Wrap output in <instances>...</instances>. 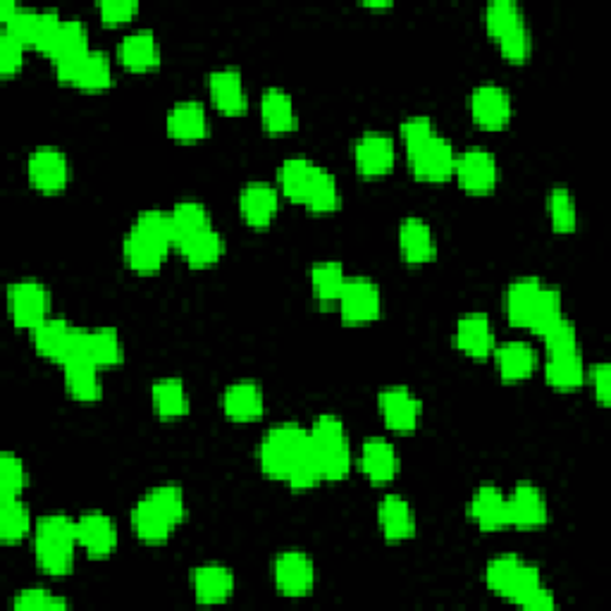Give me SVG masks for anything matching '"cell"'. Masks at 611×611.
<instances>
[{"label":"cell","instance_id":"obj_1","mask_svg":"<svg viewBox=\"0 0 611 611\" xmlns=\"http://www.w3.org/2000/svg\"><path fill=\"white\" fill-rule=\"evenodd\" d=\"M77 545V526L65 514H48L34 526L36 564L48 576L72 573Z\"/></svg>","mask_w":611,"mask_h":611},{"label":"cell","instance_id":"obj_2","mask_svg":"<svg viewBox=\"0 0 611 611\" xmlns=\"http://www.w3.org/2000/svg\"><path fill=\"white\" fill-rule=\"evenodd\" d=\"M310 435L298 423H280L270 428L258 444V464L268 478L286 480L294 466L308 452Z\"/></svg>","mask_w":611,"mask_h":611},{"label":"cell","instance_id":"obj_3","mask_svg":"<svg viewBox=\"0 0 611 611\" xmlns=\"http://www.w3.org/2000/svg\"><path fill=\"white\" fill-rule=\"evenodd\" d=\"M310 444L320 459L322 476L330 482L344 480L352 471V447H349V435L344 423L337 416H318L308 430Z\"/></svg>","mask_w":611,"mask_h":611},{"label":"cell","instance_id":"obj_4","mask_svg":"<svg viewBox=\"0 0 611 611\" xmlns=\"http://www.w3.org/2000/svg\"><path fill=\"white\" fill-rule=\"evenodd\" d=\"M485 583L494 595L521 607L530 592L540 588L542 576L538 566L526 564L516 554H504L492 559L488 569H485Z\"/></svg>","mask_w":611,"mask_h":611},{"label":"cell","instance_id":"obj_5","mask_svg":"<svg viewBox=\"0 0 611 611\" xmlns=\"http://www.w3.org/2000/svg\"><path fill=\"white\" fill-rule=\"evenodd\" d=\"M29 332L36 352H39L44 358L56 361L60 366L74 356H82L86 330L72 326V322L65 318L48 316Z\"/></svg>","mask_w":611,"mask_h":611},{"label":"cell","instance_id":"obj_6","mask_svg":"<svg viewBox=\"0 0 611 611\" xmlns=\"http://www.w3.org/2000/svg\"><path fill=\"white\" fill-rule=\"evenodd\" d=\"M8 310L17 328L34 330L51 316V292L39 280H20L8 286Z\"/></svg>","mask_w":611,"mask_h":611},{"label":"cell","instance_id":"obj_7","mask_svg":"<svg viewBox=\"0 0 611 611\" xmlns=\"http://www.w3.org/2000/svg\"><path fill=\"white\" fill-rule=\"evenodd\" d=\"M408 168L414 172V178L420 182H447L454 178L456 168V151L452 142L442 134H435L432 139L420 144L414 151H406Z\"/></svg>","mask_w":611,"mask_h":611},{"label":"cell","instance_id":"obj_8","mask_svg":"<svg viewBox=\"0 0 611 611\" xmlns=\"http://www.w3.org/2000/svg\"><path fill=\"white\" fill-rule=\"evenodd\" d=\"M89 29L80 17H70L62 22V29L58 34V41L51 51V65L56 77L62 84H74L77 77V70L82 65L84 56L89 53Z\"/></svg>","mask_w":611,"mask_h":611},{"label":"cell","instance_id":"obj_9","mask_svg":"<svg viewBox=\"0 0 611 611\" xmlns=\"http://www.w3.org/2000/svg\"><path fill=\"white\" fill-rule=\"evenodd\" d=\"M454 178L461 190L473 196L492 194L500 184V166L494 156L482 146H471L464 154L456 156Z\"/></svg>","mask_w":611,"mask_h":611},{"label":"cell","instance_id":"obj_10","mask_svg":"<svg viewBox=\"0 0 611 611\" xmlns=\"http://www.w3.org/2000/svg\"><path fill=\"white\" fill-rule=\"evenodd\" d=\"M337 306L346 326H368L382 316L380 286L370 278H349Z\"/></svg>","mask_w":611,"mask_h":611},{"label":"cell","instance_id":"obj_11","mask_svg":"<svg viewBox=\"0 0 611 611\" xmlns=\"http://www.w3.org/2000/svg\"><path fill=\"white\" fill-rule=\"evenodd\" d=\"M27 178L36 192L60 194L70 184V160L58 146L34 148L27 160Z\"/></svg>","mask_w":611,"mask_h":611},{"label":"cell","instance_id":"obj_12","mask_svg":"<svg viewBox=\"0 0 611 611\" xmlns=\"http://www.w3.org/2000/svg\"><path fill=\"white\" fill-rule=\"evenodd\" d=\"M471 115L478 127L488 132L506 130L511 115H514V106H511V96L500 84H480L471 94Z\"/></svg>","mask_w":611,"mask_h":611},{"label":"cell","instance_id":"obj_13","mask_svg":"<svg viewBox=\"0 0 611 611\" xmlns=\"http://www.w3.org/2000/svg\"><path fill=\"white\" fill-rule=\"evenodd\" d=\"M276 588L284 597H306L316 588V564L304 552H282L272 564Z\"/></svg>","mask_w":611,"mask_h":611},{"label":"cell","instance_id":"obj_14","mask_svg":"<svg viewBox=\"0 0 611 611\" xmlns=\"http://www.w3.org/2000/svg\"><path fill=\"white\" fill-rule=\"evenodd\" d=\"M354 163L361 178L376 180L390 174L396 163V144L390 134L368 132L354 144Z\"/></svg>","mask_w":611,"mask_h":611},{"label":"cell","instance_id":"obj_15","mask_svg":"<svg viewBox=\"0 0 611 611\" xmlns=\"http://www.w3.org/2000/svg\"><path fill=\"white\" fill-rule=\"evenodd\" d=\"M378 408L384 426H388L392 432L408 435L420 426V416H423L420 399L408 388H402V384L382 390L378 396Z\"/></svg>","mask_w":611,"mask_h":611},{"label":"cell","instance_id":"obj_16","mask_svg":"<svg viewBox=\"0 0 611 611\" xmlns=\"http://www.w3.org/2000/svg\"><path fill=\"white\" fill-rule=\"evenodd\" d=\"M170 248V244L154 240L151 234L136 230L132 224V230L122 242V256L130 270L139 272V276H154V272L163 268Z\"/></svg>","mask_w":611,"mask_h":611},{"label":"cell","instance_id":"obj_17","mask_svg":"<svg viewBox=\"0 0 611 611\" xmlns=\"http://www.w3.org/2000/svg\"><path fill=\"white\" fill-rule=\"evenodd\" d=\"M280 192L268 182H248L240 192V216L254 230H266L278 218Z\"/></svg>","mask_w":611,"mask_h":611},{"label":"cell","instance_id":"obj_18","mask_svg":"<svg viewBox=\"0 0 611 611\" xmlns=\"http://www.w3.org/2000/svg\"><path fill=\"white\" fill-rule=\"evenodd\" d=\"M77 542L91 559H108L118 547V528L101 511H86L77 521Z\"/></svg>","mask_w":611,"mask_h":611},{"label":"cell","instance_id":"obj_19","mask_svg":"<svg viewBox=\"0 0 611 611\" xmlns=\"http://www.w3.org/2000/svg\"><path fill=\"white\" fill-rule=\"evenodd\" d=\"M506 511H509V526L516 528H542L547 518H550V509L540 488H535L530 482H521L506 497Z\"/></svg>","mask_w":611,"mask_h":611},{"label":"cell","instance_id":"obj_20","mask_svg":"<svg viewBox=\"0 0 611 611\" xmlns=\"http://www.w3.org/2000/svg\"><path fill=\"white\" fill-rule=\"evenodd\" d=\"M399 252L408 266H426L438 258V242L423 218H404L399 224Z\"/></svg>","mask_w":611,"mask_h":611},{"label":"cell","instance_id":"obj_21","mask_svg":"<svg viewBox=\"0 0 611 611\" xmlns=\"http://www.w3.org/2000/svg\"><path fill=\"white\" fill-rule=\"evenodd\" d=\"M166 127H168V136L174 142H182V144L204 142L210 134L208 110L201 101H180L168 112Z\"/></svg>","mask_w":611,"mask_h":611},{"label":"cell","instance_id":"obj_22","mask_svg":"<svg viewBox=\"0 0 611 611\" xmlns=\"http://www.w3.org/2000/svg\"><path fill=\"white\" fill-rule=\"evenodd\" d=\"M224 416L236 423H254L266 414V394L256 380H240L222 392Z\"/></svg>","mask_w":611,"mask_h":611},{"label":"cell","instance_id":"obj_23","mask_svg":"<svg viewBox=\"0 0 611 611\" xmlns=\"http://www.w3.org/2000/svg\"><path fill=\"white\" fill-rule=\"evenodd\" d=\"M208 91L213 98V106L222 115L240 118L246 112L248 101L244 91V77L236 68H220L208 74Z\"/></svg>","mask_w":611,"mask_h":611},{"label":"cell","instance_id":"obj_24","mask_svg":"<svg viewBox=\"0 0 611 611\" xmlns=\"http://www.w3.org/2000/svg\"><path fill=\"white\" fill-rule=\"evenodd\" d=\"M454 346L471 358H488L492 356L497 340L492 322L485 314H466L454 328Z\"/></svg>","mask_w":611,"mask_h":611},{"label":"cell","instance_id":"obj_25","mask_svg":"<svg viewBox=\"0 0 611 611\" xmlns=\"http://www.w3.org/2000/svg\"><path fill=\"white\" fill-rule=\"evenodd\" d=\"M380 533L388 542H404L416 535V511L402 494H388L378 504Z\"/></svg>","mask_w":611,"mask_h":611},{"label":"cell","instance_id":"obj_26","mask_svg":"<svg viewBox=\"0 0 611 611\" xmlns=\"http://www.w3.org/2000/svg\"><path fill=\"white\" fill-rule=\"evenodd\" d=\"M468 516L485 533L509 528L506 497L497 485H480L468 502Z\"/></svg>","mask_w":611,"mask_h":611},{"label":"cell","instance_id":"obj_27","mask_svg":"<svg viewBox=\"0 0 611 611\" xmlns=\"http://www.w3.org/2000/svg\"><path fill=\"white\" fill-rule=\"evenodd\" d=\"M160 44L151 29H136L124 36L118 46V60L130 72H151L160 65Z\"/></svg>","mask_w":611,"mask_h":611},{"label":"cell","instance_id":"obj_28","mask_svg":"<svg viewBox=\"0 0 611 611\" xmlns=\"http://www.w3.org/2000/svg\"><path fill=\"white\" fill-rule=\"evenodd\" d=\"M62 376H65V388L72 399L77 402L91 404L101 402L103 396V382H101V368L91 364L86 356H74L62 364Z\"/></svg>","mask_w":611,"mask_h":611},{"label":"cell","instance_id":"obj_29","mask_svg":"<svg viewBox=\"0 0 611 611\" xmlns=\"http://www.w3.org/2000/svg\"><path fill=\"white\" fill-rule=\"evenodd\" d=\"M192 590L198 604H222L234 595V573L222 564H204L192 571Z\"/></svg>","mask_w":611,"mask_h":611},{"label":"cell","instance_id":"obj_30","mask_svg":"<svg viewBox=\"0 0 611 611\" xmlns=\"http://www.w3.org/2000/svg\"><path fill=\"white\" fill-rule=\"evenodd\" d=\"M132 528L136 533V538L146 545H163L170 540V535L174 533L172 518L160 509L151 497H142L136 506L132 509Z\"/></svg>","mask_w":611,"mask_h":611},{"label":"cell","instance_id":"obj_31","mask_svg":"<svg viewBox=\"0 0 611 611\" xmlns=\"http://www.w3.org/2000/svg\"><path fill=\"white\" fill-rule=\"evenodd\" d=\"M260 124L272 136L292 134L298 127V115L292 96L280 86H270L260 96Z\"/></svg>","mask_w":611,"mask_h":611},{"label":"cell","instance_id":"obj_32","mask_svg":"<svg viewBox=\"0 0 611 611\" xmlns=\"http://www.w3.org/2000/svg\"><path fill=\"white\" fill-rule=\"evenodd\" d=\"M497 372L504 382H523L528 380L538 368V352L526 342H504L494 346Z\"/></svg>","mask_w":611,"mask_h":611},{"label":"cell","instance_id":"obj_33","mask_svg":"<svg viewBox=\"0 0 611 611\" xmlns=\"http://www.w3.org/2000/svg\"><path fill=\"white\" fill-rule=\"evenodd\" d=\"M320 166H316L310 158H286L278 170L280 192L294 204L306 206L310 190H314Z\"/></svg>","mask_w":611,"mask_h":611},{"label":"cell","instance_id":"obj_34","mask_svg":"<svg viewBox=\"0 0 611 611\" xmlns=\"http://www.w3.org/2000/svg\"><path fill=\"white\" fill-rule=\"evenodd\" d=\"M361 471L372 485H388L399 471L396 449L390 440L370 438L361 449Z\"/></svg>","mask_w":611,"mask_h":611},{"label":"cell","instance_id":"obj_35","mask_svg":"<svg viewBox=\"0 0 611 611\" xmlns=\"http://www.w3.org/2000/svg\"><path fill=\"white\" fill-rule=\"evenodd\" d=\"M542 282L538 278H518L506 286L504 292V314L506 320L514 328H528L530 314L535 308V302L542 292Z\"/></svg>","mask_w":611,"mask_h":611},{"label":"cell","instance_id":"obj_36","mask_svg":"<svg viewBox=\"0 0 611 611\" xmlns=\"http://www.w3.org/2000/svg\"><path fill=\"white\" fill-rule=\"evenodd\" d=\"M585 378H588V372H585L581 349H576V352L547 354L545 380H547V384H552L554 390H561V392L578 390L585 382Z\"/></svg>","mask_w":611,"mask_h":611},{"label":"cell","instance_id":"obj_37","mask_svg":"<svg viewBox=\"0 0 611 611\" xmlns=\"http://www.w3.org/2000/svg\"><path fill=\"white\" fill-rule=\"evenodd\" d=\"M174 248H178L180 256L186 260V266L210 268L224 256V236L216 228H208L204 232L186 236V240Z\"/></svg>","mask_w":611,"mask_h":611},{"label":"cell","instance_id":"obj_38","mask_svg":"<svg viewBox=\"0 0 611 611\" xmlns=\"http://www.w3.org/2000/svg\"><path fill=\"white\" fill-rule=\"evenodd\" d=\"M82 356H86L98 368H115L124 361V344L120 340L118 330L112 328H96L86 330Z\"/></svg>","mask_w":611,"mask_h":611},{"label":"cell","instance_id":"obj_39","mask_svg":"<svg viewBox=\"0 0 611 611\" xmlns=\"http://www.w3.org/2000/svg\"><path fill=\"white\" fill-rule=\"evenodd\" d=\"M156 414L163 420H178L190 414L192 402L180 378H163L151 388Z\"/></svg>","mask_w":611,"mask_h":611},{"label":"cell","instance_id":"obj_40","mask_svg":"<svg viewBox=\"0 0 611 611\" xmlns=\"http://www.w3.org/2000/svg\"><path fill=\"white\" fill-rule=\"evenodd\" d=\"M32 530V511L22 502V497H5V500H0V540L5 545H17Z\"/></svg>","mask_w":611,"mask_h":611},{"label":"cell","instance_id":"obj_41","mask_svg":"<svg viewBox=\"0 0 611 611\" xmlns=\"http://www.w3.org/2000/svg\"><path fill=\"white\" fill-rule=\"evenodd\" d=\"M170 218H172V230H174V246L184 242L186 236L213 228L208 208L201 201H194V198H186V201L174 204V208L170 210Z\"/></svg>","mask_w":611,"mask_h":611},{"label":"cell","instance_id":"obj_42","mask_svg":"<svg viewBox=\"0 0 611 611\" xmlns=\"http://www.w3.org/2000/svg\"><path fill=\"white\" fill-rule=\"evenodd\" d=\"M82 91H106L112 86V60L106 51H91L84 56L74 84Z\"/></svg>","mask_w":611,"mask_h":611},{"label":"cell","instance_id":"obj_43","mask_svg":"<svg viewBox=\"0 0 611 611\" xmlns=\"http://www.w3.org/2000/svg\"><path fill=\"white\" fill-rule=\"evenodd\" d=\"M346 280L349 278L344 276V268L337 260H322V264L310 268V286H314V294L320 304L340 302Z\"/></svg>","mask_w":611,"mask_h":611},{"label":"cell","instance_id":"obj_44","mask_svg":"<svg viewBox=\"0 0 611 611\" xmlns=\"http://www.w3.org/2000/svg\"><path fill=\"white\" fill-rule=\"evenodd\" d=\"M547 218H550L552 230L559 234H571L578 228V210L576 198L566 186H554L547 194Z\"/></svg>","mask_w":611,"mask_h":611},{"label":"cell","instance_id":"obj_45","mask_svg":"<svg viewBox=\"0 0 611 611\" xmlns=\"http://www.w3.org/2000/svg\"><path fill=\"white\" fill-rule=\"evenodd\" d=\"M523 24H526V17H523V10L514 0H492L485 8V29H488L494 41L502 39L504 34L523 27Z\"/></svg>","mask_w":611,"mask_h":611},{"label":"cell","instance_id":"obj_46","mask_svg":"<svg viewBox=\"0 0 611 611\" xmlns=\"http://www.w3.org/2000/svg\"><path fill=\"white\" fill-rule=\"evenodd\" d=\"M340 206H342V194H340L337 178L330 170L320 168L314 190H310V196L306 201V208L320 216H330V213H334V210H340Z\"/></svg>","mask_w":611,"mask_h":611},{"label":"cell","instance_id":"obj_47","mask_svg":"<svg viewBox=\"0 0 611 611\" xmlns=\"http://www.w3.org/2000/svg\"><path fill=\"white\" fill-rule=\"evenodd\" d=\"M564 298H561V292L557 286H542V292L538 296V302H535V308L530 314V322L528 328L535 334H542L547 328H552L554 322L564 316Z\"/></svg>","mask_w":611,"mask_h":611},{"label":"cell","instance_id":"obj_48","mask_svg":"<svg viewBox=\"0 0 611 611\" xmlns=\"http://www.w3.org/2000/svg\"><path fill=\"white\" fill-rule=\"evenodd\" d=\"M27 485L29 473L24 461L12 452L0 454V500H5V497H22Z\"/></svg>","mask_w":611,"mask_h":611},{"label":"cell","instance_id":"obj_49","mask_svg":"<svg viewBox=\"0 0 611 611\" xmlns=\"http://www.w3.org/2000/svg\"><path fill=\"white\" fill-rule=\"evenodd\" d=\"M39 12L41 10L34 8H17L15 15L3 22V34L12 36V39H17L27 48H34L36 29H39Z\"/></svg>","mask_w":611,"mask_h":611},{"label":"cell","instance_id":"obj_50","mask_svg":"<svg viewBox=\"0 0 611 611\" xmlns=\"http://www.w3.org/2000/svg\"><path fill=\"white\" fill-rule=\"evenodd\" d=\"M542 342H545V349H547V354H559V352H576L578 346V330L573 322L566 318V316H561L552 328H547L542 334Z\"/></svg>","mask_w":611,"mask_h":611},{"label":"cell","instance_id":"obj_51","mask_svg":"<svg viewBox=\"0 0 611 611\" xmlns=\"http://www.w3.org/2000/svg\"><path fill=\"white\" fill-rule=\"evenodd\" d=\"M497 44H500L502 56L509 62H514V65H523V62H528V58L533 56V34L528 24L504 34L502 39H497Z\"/></svg>","mask_w":611,"mask_h":611},{"label":"cell","instance_id":"obj_52","mask_svg":"<svg viewBox=\"0 0 611 611\" xmlns=\"http://www.w3.org/2000/svg\"><path fill=\"white\" fill-rule=\"evenodd\" d=\"M148 497L166 511V514L172 518L174 526H180V523H184L186 518V500H184V492L182 488H178V485H158V488H154L151 492H148Z\"/></svg>","mask_w":611,"mask_h":611},{"label":"cell","instance_id":"obj_53","mask_svg":"<svg viewBox=\"0 0 611 611\" xmlns=\"http://www.w3.org/2000/svg\"><path fill=\"white\" fill-rule=\"evenodd\" d=\"M12 607L15 609H32V611H60V609H70V602L65 597L48 592L44 588H27L15 595V600H12Z\"/></svg>","mask_w":611,"mask_h":611},{"label":"cell","instance_id":"obj_54","mask_svg":"<svg viewBox=\"0 0 611 611\" xmlns=\"http://www.w3.org/2000/svg\"><path fill=\"white\" fill-rule=\"evenodd\" d=\"M62 20L58 10H41L39 12V29H36L34 39V51H39L44 56H51L53 46L58 41V34L62 29Z\"/></svg>","mask_w":611,"mask_h":611},{"label":"cell","instance_id":"obj_55","mask_svg":"<svg viewBox=\"0 0 611 611\" xmlns=\"http://www.w3.org/2000/svg\"><path fill=\"white\" fill-rule=\"evenodd\" d=\"M399 134H402L406 151H414V148H418L420 144L432 139V136L438 134V130H435V122L428 115H411L402 122Z\"/></svg>","mask_w":611,"mask_h":611},{"label":"cell","instance_id":"obj_56","mask_svg":"<svg viewBox=\"0 0 611 611\" xmlns=\"http://www.w3.org/2000/svg\"><path fill=\"white\" fill-rule=\"evenodd\" d=\"M24 51L27 46L20 44L17 39H12L8 34H0V74L5 80H10L12 74H17L24 65Z\"/></svg>","mask_w":611,"mask_h":611},{"label":"cell","instance_id":"obj_57","mask_svg":"<svg viewBox=\"0 0 611 611\" xmlns=\"http://www.w3.org/2000/svg\"><path fill=\"white\" fill-rule=\"evenodd\" d=\"M136 12H139V3H136V0H103V3H98V15H101L103 24H110V27L127 24L136 17Z\"/></svg>","mask_w":611,"mask_h":611},{"label":"cell","instance_id":"obj_58","mask_svg":"<svg viewBox=\"0 0 611 611\" xmlns=\"http://www.w3.org/2000/svg\"><path fill=\"white\" fill-rule=\"evenodd\" d=\"M590 382H592V394L597 404L607 406L611 399V368L609 364H595L590 370Z\"/></svg>","mask_w":611,"mask_h":611},{"label":"cell","instance_id":"obj_59","mask_svg":"<svg viewBox=\"0 0 611 611\" xmlns=\"http://www.w3.org/2000/svg\"><path fill=\"white\" fill-rule=\"evenodd\" d=\"M523 609H528V611H550V609H554L557 607V602H554V595L545 588V585H540L538 590L535 592H530L526 600H523V604H521Z\"/></svg>","mask_w":611,"mask_h":611},{"label":"cell","instance_id":"obj_60","mask_svg":"<svg viewBox=\"0 0 611 611\" xmlns=\"http://www.w3.org/2000/svg\"><path fill=\"white\" fill-rule=\"evenodd\" d=\"M364 8H376V10H382V8H392L390 0H382V3H361Z\"/></svg>","mask_w":611,"mask_h":611}]
</instances>
